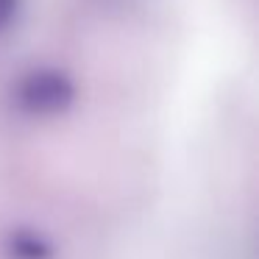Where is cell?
<instances>
[{
  "label": "cell",
  "mask_w": 259,
  "mask_h": 259,
  "mask_svg": "<svg viewBox=\"0 0 259 259\" xmlns=\"http://www.w3.org/2000/svg\"><path fill=\"white\" fill-rule=\"evenodd\" d=\"M75 87L59 70H34L20 81L17 101L31 114H59L73 103Z\"/></svg>",
  "instance_id": "6da1fadb"
},
{
  "label": "cell",
  "mask_w": 259,
  "mask_h": 259,
  "mask_svg": "<svg viewBox=\"0 0 259 259\" xmlns=\"http://www.w3.org/2000/svg\"><path fill=\"white\" fill-rule=\"evenodd\" d=\"M14 248H17V253H28L31 259H39L42 253V245H39V240H36L34 234H25V237H17L14 240Z\"/></svg>",
  "instance_id": "7a4b0ae2"
},
{
  "label": "cell",
  "mask_w": 259,
  "mask_h": 259,
  "mask_svg": "<svg viewBox=\"0 0 259 259\" xmlns=\"http://www.w3.org/2000/svg\"><path fill=\"white\" fill-rule=\"evenodd\" d=\"M17 3L20 0H0V31H6L12 25L14 14H17Z\"/></svg>",
  "instance_id": "3957f363"
}]
</instances>
